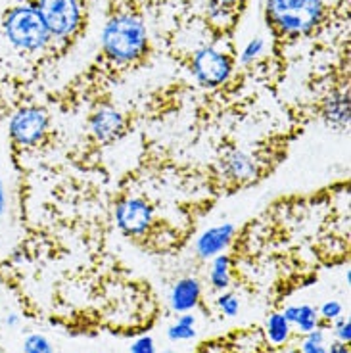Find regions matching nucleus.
<instances>
[{
    "mask_svg": "<svg viewBox=\"0 0 351 353\" xmlns=\"http://www.w3.org/2000/svg\"><path fill=\"white\" fill-rule=\"evenodd\" d=\"M238 2H240V0H210V6L213 8V12H223V10L237 6Z\"/></svg>",
    "mask_w": 351,
    "mask_h": 353,
    "instance_id": "24",
    "label": "nucleus"
},
{
    "mask_svg": "<svg viewBox=\"0 0 351 353\" xmlns=\"http://www.w3.org/2000/svg\"><path fill=\"white\" fill-rule=\"evenodd\" d=\"M90 127H92V132H94L97 139H100V141H112L123 129V115L112 110V108H104V110H100L92 117Z\"/></svg>",
    "mask_w": 351,
    "mask_h": 353,
    "instance_id": "10",
    "label": "nucleus"
},
{
    "mask_svg": "<svg viewBox=\"0 0 351 353\" xmlns=\"http://www.w3.org/2000/svg\"><path fill=\"white\" fill-rule=\"evenodd\" d=\"M37 10L52 37H70L81 23V8L77 0H39Z\"/></svg>",
    "mask_w": 351,
    "mask_h": 353,
    "instance_id": "4",
    "label": "nucleus"
},
{
    "mask_svg": "<svg viewBox=\"0 0 351 353\" xmlns=\"http://www.w3.org/2000/svg\"><path fill=\"white\" fill-rule=\"evenodd\" d=\"M290 353H301V352H299V350H292V352H290Z\"/></svg>",
    "mask_w": 351,
    "mask_h": 353,
    "instance_id": "30",
    "label": "nucleus"
},
{
    "mask_svg": "<svg viewBox=\"0 0 351 353\" xmlns=\"http://www.w3.org/2000/svg\"><path fill=\"white\" fill-rule=\"evenodd\" d=\"M18 323H19V317L16 315V313H12V315H8V319H6V325H8V327H16Z\"/></svg>",
    "mask_w": 351,
    "mask_h": 353,
    "instance_id": "28",
    "label": "nucleus"
},
{
    "mask_svg": "<svg viewBox=\"0 0 351 353\" xmlns=\"http://www.w3.org/2000/svg\"><path fill=\"white\" fill-rule=\"evenodd\" d=\"M48 115L41 108H23L10 121V134L21 146H31L43 139Z\"/></svg>",
    "mask_w": 351,
    "mask_h": 353,
    "instance_id": "5",
    "label": "nucleus"
},
{
    "mask_svg": "<svg viewBox=\"0 0 351 353\" xmlns=\"http://www.w3.org/2000/svg\"><path fill=\"white\" fill-rule=\"evenodd\" d=\"M267 336H269V340H271L272 344L277 345L288 342L290 325L282 313H272L271 317L267 319Z\"/></svg>",
    "mask_w": 351,
    "mask_h": 353,
    "instance_id": "12",
    "label": "nucleus"
},
{
    "mask_svg": "<svg viewBox=\"0 0 351 353\" xmlns=\"http://www.w3.org/2000/svg\"><path fill=\"white\" fill-rule=\"evenodd\" d=\"M4 35L18 50L39 52L50 43V31L35 6L12 8L4 18Z\"/></svg>",
    "mask_w": 351,
    "mask_h": 353,
    "instance_id": "3",
    "label": "nucleus"
},
{
    "mask_svg": "<svg viewBox=\"0 0 351 353\" xmlns=\"http://www.w3.org/2000/svg\"><path fill=\"white\" fill-rule=\"evenodd\" d=\"M131 353H156V344L150 336H142L131 345Z\"/></svg>",
    "mask_w": 351,
    "mask_h": 353,
    "instance_id": "21",
    "label": "nucleus"
},
{
    "mask_svg": "<svg viewBox=\"0 0 351 353\" xmlns=\"http://www.w3.org/2000/svg\"><path fill=\"white\" fill-rule=\"evenodd\" d=\"M200 294H202V288H200V283L196 279H192V276L183 279L171 290V296H169L171 307L177 313H188L198 305Z\"/></svg>",
    "mask_w": 351,
    "mask_h": 353,
    "instance_id": "8",
    "label": "nucleus"
},
{
    "mask_svg": "<svg viewBox=\"0 0 351 353\" xmlns=\"http://www.w3.org/2000/svg\"><path fill=\"white\" fill-rule=\"evenodd\" d=\"M263 48V43L257 39V41H254V43H250L248 44V48H246V52H244V56H242V60L244 62H250V60H254L255 56L259 54V50Z\"/></svg>",
    "mask_w": 351,
    "mask_h": 353,
    "instance_id": "23",
    "label": "nucleus"
},
{
    "mask_svg": "<svg viewBox=\"0 0 351 353\" xmlns=\"http://www.w3.org/2000/svg\"><path fill=\"white\" fill-rule=\"evenodd\" d=\"M294 327L298 328V332H301V334H308L311 330H315L319 327V313H317V309L311 307V305H299L298 317H296Z\"/></svg>",
    "mask_w": 351,
    "mask_h": 353,
    "instance_id": "15",
    "label": "nucleus"
},
{
    "mask_svg": "<svg viewBox=\"0 0 351 353\" xmlns=\"http://www.w3.org/2000/svg\"><path fill=\"white\" fill-rule=\"evenodd\" d=\"M328 353H350V347H348V344H342V342H334Z\"/></svg>",
    "mask_w": 351,
    "mask_h": 353,
    "instance_id": "25",
    "label": "nucleus"
},
{
    "mask_svg": "<svg viewBox=\"0 0 351 353\" xmlns=\"http://www.w3.org/2000/svg\"><path fill=\"white\" fill-rule=\"evenodd\" d=\"M192 70L203 87H217L230 75V60L223 52L203 48L194 56Z\"/></svg>",
    "mask_w": 351,
    "mask_h": 353,
    "instance_id": "6",
    "label": "nucleus"
},
{
    "mask_svg": "<svg viewBox=\"0 0 351 353\" xmlns=\"http://www.w3.org/2000/svg\"><path fill=\"white\" fill-rule=\"evenodd\" d=\"M325 12V0H267V19L284 37L308 35Z\"/></svg>",
    "mask_w": 351,
    "mask_h": 353,
    "instance_id": "1",
    "label": "nucleus"
},
{
    "mask_svg": "<svg viewBox=\"0 0 351 353\" xmlns=\"http://www.w3.org/2000/svg\"><path fill=\"white\" fill-rule=\"evenodd\" d=\"M179 323L194 327V325H196V319H194V315H181V317H179Z\"/></svg>",
    "mask_w": 351,
    "mask_h": 353,
    "instance_id": "27",
    "label": "nucleus"
},
{
    "mask_svg": "<svg viewBox=\"0 0 351 353\" xmlns=\"http://www.w3.org/2000/svg\"><path fill=\"white\" fill-rule=\"evenodd\" d=\"M336 338H338V342H342V344H350L351 325L348 319L338 317V323H336Z\"/></svg>",
    "mask_w": 351,
    "mask_h": 353,
    "instance_id": "20",
    "label": "nucleus"
},
{
    "mask_svg": "<svg viewBox=\"0 0 351 353\" xmlns=\"http://www.w3.org/2000/svg\"><path fill=\"white\" fill-rule=\"evenodd\" d=\"M340 315H342V303H338V301H326L321 307V317L326 319V321H334Z\"/></svg>",
    "mask_w": 351,
    "mask_h": 353,
    "instance_id": "22",
    "label": "nucleus"
},
{
    "mask_svg": "<svg viewBox=\"0 0 351 353\" xmlns=\"http://www.w3.org/2000/svg\"><path fill=\"white\" fill-rule=\"evenodd\" d=\"M234 234V227L232 225H221L215 229H210L208 232H203L202 239L198 240V254L202 257H213L221 254L225 248L228 246V242Z\"/></svg>",
    "mask_w": 351,
    "mask_h": 353,
    "instance_id": "9",
    "label": "nucleus"
},
{
    "mask_svg": "<svg viewBox=\"0 0 351 353\" xmlns=\"http://www.w3.org/2000/svg\"><path fill=\"white\" fill-rule=\"evenodd\" d=\"M167 336H169L171 342H181V340H190V338H194V336H196V330H194V327H190V325H183V323L177 321L173 327H169Z\"/></svg>",
    "mask_w": 351,
    "mask_h": 353,
    "instance_id": "18",
    "label": "nucleus"
},
{
    "mask_svg": "<svg viewBox=\"0 0 351 353\" xmlns=\"http://www.w3.org/2000/svg\"><path fill=\"white\" fill-rule=\"evenodd\" d=\"M163 353H177V352H173V350H166V352Z\"/></svg>",
    "mask_w": 351,
    "mask_h": 353,
    "instance_id": "29",
    "label": "nucleus"
},
{
    "mask_svg": "<svg viewBox=\"0 0 351 353\" xmlns=\"http://www.w3.org/2000/svg\"><path fill=\"white\" fill-rule=\"evenodd\" d=\"M301 353H328L325 345V332L321 328H315L305 334V340L301 342Z\"/></svg>",
    "mask_w": 351,
    "mask_h": 353,
    "instance_id": "16",
    "label": "nucleus"
},
{
    "mask_svg": "<svg viewBox=\"0 0 351 353\" xmlns=\"http://www.w3.org/2000/svg\"><path fill=\"white\" fill-rule=\"evenodd\" d=\"M117 225L127 234H142L152 223V208L141 198H129L117 208Z\"/></svg>",
    "mask_w": 351,
    "mask_h": 353,
    "instance_id": "7",
    "label": "nucleus"
},
{
    "mask_svg": "<svg viewBox=\"0 0 351 353\" xmlns=\"http://www.w3.org/2000/svg\"><path fill=\"white\" fill-rule=\"evenodd\" d=\"M326 117L334 123L348 125L350 121V100L348 92H338L326 100Z\"/></svg>",
    "mask_w": 351,
    "mask_h": 353,
    "instance_id": "11",
    "label": "nucleus"
},
{
    "mask_svg": "<svg viewBox=\"0 0 351 353\" xmlns=\"http://www.w3.org/2000/svg\"><path fill=\"white\" fill-rule=\"evenodd\" d=\"M227 171L230 176L246 179V176L254 175V161L244 154H234L227 159Z\"/></svg>",
    "mask_w": 351,
    "mask_h": 353,
    "instance_id": "14",
    "label": "nucleus"
},
{
    "mask_svg": "<svg viewBox=\"0 0 351 353\" xmlns=\"http://www.w3.org/2000/svg\"><path fill=\"white\" fill-rule=\"evenodd\" d=\"M146 48V29L139 18L119 14L104 29V52L119 63L134 62Z\"/></svg>",
    "mask_w": 351,
    "mask_h": 353,
    "instance_id": "2",
    "label": "nucleus"
},
{
    "mask_svg": "<svg viewBox=\"0 0 351 353\" xmlns=\"http://www.w3.org/2000/svg\"><path fill=\"white\" fill-rule=\"evenodd\" d=\"M26 353H54L52 344L43 334H29L23 342Z\"/></svg>",
    "mask_w": 351,
    "mask_h": 353,
    "instance_id": "17",
    "label": "nucleus"
},
{
    "mask_svg": "<svg viewBox=\"0 0 351 353\" xmlns=\"http://www.w3.org/2000/svg\"><path fill=\"white\" fill-rule=\"evenodd\" d=\"M217 305H219V309L227 317H234L238 313V309H240V303H238L234 294H223V296H219L217 298Z\"/></svg>",
    "mask_w": 351,
    "mask_h": 353,
    "instance_id": "19",
    "label": "nucleus"
},
{
    "mask_svg": "<svg viewBox=\"0 0 351 353\" xmlns=\"http://www.w3.org/2000/svg\"><path fill=\"white\" fill-rule=\"evenodd\" d=\"M228 257L227 256H217V259L213 261V267H211V284L213 288L217 290H225L228 288V283H230V274H228Z\"/></svg>",
    "mask_w": 351,
    "mask_h": 353,
    "instance_id": "13",
    "label": "nucleus"
},
{
    "mask_svg": "<svg viewBox=\"0 0 351 353\" xmlns=\"http://www.w3.org/2000/svg\"><path fill=\"white\" fill-rule=\"evenodd\" d=\"M6 210V192H4V185H2V179H0V215Z\"/></svg>",
    "mask_w": 351,
    "mask_h": 353,
    "instance_id": "26",
    "label": "nucleus"
}]
</instances>
